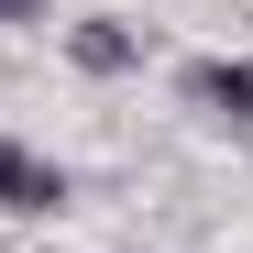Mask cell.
<instances>
[{
  "mask_svg": "<svg viewBox=\"0 0 253 253\" xmlns=\"http://www.w3.org/2000/svg\"><path fill=\"white\" fill-rule=\"evenodd\" d=\"M11 22H44V0H0V33H11Z\"/></svg>",
  "mask_w": 253,
  "mask_h": 253,
  "instance_id": "277c9868",
  "label": "cell"
},
{
  "mask_svg": "<svg viewBox=\"0 0 253 253\" xmlns=\"http://www.w3.org/2000/svg\"><path fill=\"white\" fill-rule=\"evenodd\" d=\"M0 253H11V242H0Z\"/></svg>",
  "mask_w": 253,
  "mask_h": 253,
  "instance_id": "5b68a950",
  "label": "cell"
},
{
  "mask_svg": "<svg viewBox=\"0 0 253 253\" xmlns=\"http://www.w3.org/2000/svg\"><path fill=\"white\" fill-rule=\"evenodd\" d=\"M77 187H66V165L55 154H33V143H11L0 132V209H11V220H55Z\"/></svg>",
  "mask_w": 253,
  "mask_h": 253,
  "instance_id": "7a4b0ae2",
  "label": "cell"
},
{
  "mask_svg": "<svg viewBox=\"0 0 253 253\" xmlns=\"http://www.w3.org/2000/svg\"><path fill=\"white\" fill-rule=\"evenodd\" d=\"M66 66H77V77H132V66H143V33L121 22V11H77V22H66Z\"/></svg>",
  "mask_w": 253,
  "mask_h": 253,
  "instance_id": "3957f363",
  "label": "cell"
},
{
  "mask_svg": "<svg viewBox=\"0 0 253 253\" xmlns=\"http://www.w3.org/2000/svg\"><path fill=\"white\" fill-rule=\"evenodd\" d=\"M176 99L253 143V55H187V66H176Z\"/></svg>",
  "mask_w": 253,
  "mask_h": 253,
  "instance_id": "6da1fadb",
  "label": "cell"
}]
</instances>
